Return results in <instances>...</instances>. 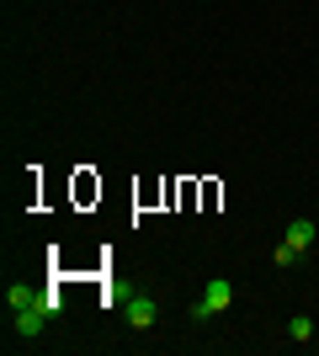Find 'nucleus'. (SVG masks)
Segmentation results:
<instances>
[{"label":"nucleus","mask_w":319,"mask_h":356,"mask_svg":"<svg viewBox=\"0 0 319 356\" xmlns=\"http://www.w3.org/2000/svg\"><path fill=\"white\" fill-rule=\"evenodd\" d=\"M122 319H128V325H133V330H149L154 319H160V303L138 293V298H128V303H122Z\"/></svg>","instance_id":"2"},{"label":"nucleus","mask_w":319,"mask_h":356,"mask_svg":"<svg viewBox=\"0 0 319 356\" xmlns=\"http://www.w3.org/2000/svg\"><path fill=\"white\" fill-rule=\"evenodd\" d=\"M272 261H277V266H298L304 255H298V250H293V245H288V239H282V245H277V250H272Z\"/></svg>","instance_id":"6"},{"label":"nucleus","mask_w":319,"mask_h":356,"mask_svg":"<svg viewBox=\"0 0 319 356\" xmlns=\"http://www.w3.org/2000/svg\"><path fill=\"white\" fill-rule=\"evenodd\" d=\"M314 239H319V229H314L309 218H293V223H288V245H293L298 255H309V245H314Z\"/></svg>","instance_id":"3"},{"label":"nucleus","mask_w":319,"mask_h":356,"mask_svg":"<svg viewBox=\"0 0 319 356\" xmlns=\"http://www.w3.org/2000/svg\"><path fill=\"white\" fill-rule=\"evenodd\" d=\"M32 303H38V293H32L27 282H11V287H6V309H11V314L32 309Z\"/></svg>","instance_id":"4"},{"label":"nucleus","mask_w":319,"mask_h":356,"mask_svg":"<svg viewBox=\"0 0 319 356\" xmlns=\"http://www.w3.org/2000/svg\"><path fill=\"white\" fill-rule=\"evenodd\" d=\"M229 303H234V287H229V277H213V282L202 287V298L192 303V319H213V314H224Z\"/></svg>","instance_id":"1"},{"label":"nucleus","mask_w":319,"mask_h":356,"mask_svg":"<svg viewBox=\"0 0 319 356\" xmlns=\"http://www.w3.org/2000/svg\"><path fill=\"white\" fill-rule=\"evenodd\" d=\"M288 335H293V341H314V319H309V314H293Z\"/></svg>","instance_id":"5"}]
</instances>
